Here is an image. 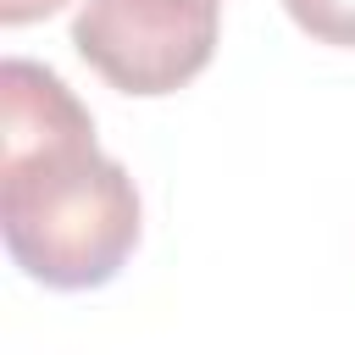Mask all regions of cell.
I'll return each mask as SVG.
<instances>
[{"mask_svg": "<svg viewBox=\"0 0 355 355\" xmlns=\"http://www.w3.org/2000/svg\"><path fill=\"white\" fill-rule=\"evenodd\" d=\"M0 233L11 261L61 294L100 288L139 244V189L100 155L94 116L39 61L0 67Z\"/></svg>", "mask_w": 355, "mask_h": 355, "instance_id": "6da1fadb", "label": "cell"}, {"mask_svg": "<svg viewBox=\"0 0 355 355\" xmlns=\"http://www.w3.org/2000/svg\"><path fill=\"white\" fill-rule=\"evenodd\" d=\"M222 0H83L72 17L78 55L122 94H172L216 55Z\"/></svg>", "mask_w": 355, "mask_h": 355, "instance_id": "7a4b0ae2", "label": "cell"}, {"mask_svg": "<svg viewBox=\"0 0 355 355\" xmlns=\"http://www.w3.org/2000/svg\"><path fill=\"white\" fill-rule=\"evenodd\" d=\"M288 17L316 39V44H344L355 50V0H283Z\"/></svg>", "mask_w": 355, "mask_h": 355, "instance_id": "3957f363", "label": "cell"}, {"mask_svg": "<svg viewBox=\"0 0 355 355\" xmlns=\"http://www.w3.org/2000/svg\"><path fill=\"white\" fill-rule=\"evenodd\" d=\"M67 0H0V22L6 28H22V22H39L50 11H61Z\"/></svg>", "mask_w": 355, "mask_h": 355, "instance_id": "277c9868", "label": "cell"}]
</instances>
